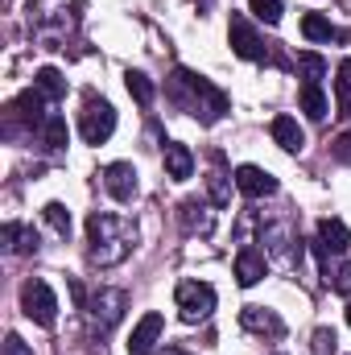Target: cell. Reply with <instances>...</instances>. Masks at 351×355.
<instances>
[{"label":"cell","mask_w":351,"mask_h":355,"mask_svg":"<svg viewBox=\"0 0 351 355\" xmlns=\"http://www.w3.org/2000/svg\"><path fill=\"white\" fill-rule=\"evenodd\" d=\"M12 107H17V116H21L29 128H42V124L50 120V116L42 112V107H46V95H42L37 87H33V91H21V95L12 99Z\"/></svg>","instance_id":"obj_13"},{"label":"cell","mask_w":351,"mask_h":355,"mask_svg":"<svg viewBox=\"0 0 351 355\" xmlns=\"http://www.w3.org/2000/svg\"><path fill=\"white\" fill-rule=\"evenodd\" d=\"M21 310H25V318H33L37 327H54V318H58V297H54V289H50L46 281H25V285H21Z\"/></svg>","instance_id":"obj_3"},{"label":"cell","mask_w":351,"mask_h":355,"mask_svg":"<svg viewBox=\"0 0 351 355\" xmlns=\"http://www.w3.org/2000/svg\"><path fill=\"white\" fill-rule=\"evenodd\" d=\"M211 194H215V202H219V207L228 202V186H223V174H211Z\"/></svg>","instance_id":"obj_32"},{"label":"cell","mask_w":351,"mask_h":355,"mask_svg":"<svg viewBox=\"0 0 351 355\" xmlns=\"http://www.w3.org/2000/svg\"><path fill=\"white\" fill-rule=\"evenodd\" d=\"M33 87L42 91L46 99H62V95H67V79H62V71H58V67H42V71H37V79H33Z\"/></svg>","instance_id":"obj_19"},{"label":"cell","mask_w":351,"mask_h":355,"mask_svg":"<svg viewBox=\"0 0 351 355\" xmlns=\"http://www.w3.org/2000/svg\"><path fill=\"white\" fill-rule=\"evenodd\" d=\"M273 141H277L285 153H298V149L306 145V132L298 128L293 116H273Z\"/></svg>","instance_id":"obj_14"},{"label":"cell","mask_w":351,"mask_h":355,"mask_svg":"<svg viewBox=\"0 0 351 355\" xmlns=\"http://www.w3.org/2000/svg\"><path fill=\"white\" fill-rule=\"evenodd\" d=\"M124 306H128V297H124L120 289H103V293H95V297H91V314H95V322H99L103 331H112V327L120 322Z\"/></svg>","instance_id":"obj_10"},{"label":"cell","mask_w":351,"mask_h":355,"mask_svg":"<svg viewBox=\"0 0 351 355\" xmlns=\"http://www.w3.org/2000/svg\"><path fill=\"white\" fill-rule=\"evenodd\" d=\"M166 174L174 178V182H186V178L194 174V153L186 145H166Z\"/></svg>","instance_id":"obj_16"},{"label":"cell","mask_w":351,"mask_h":355,"mask_svg":"<svg viewBox=\"0 0 351 355\" xmlns=\"http://www.w3.org/2000/svg\"><path fill=\"white\" fill-rule=\"evenodd\" d=\"M124 83H128V95H132L141 107H149V103H153V83H149V75L128 71V75H124Z\"/></svg>","instance_id":"obj_22"},{"label":"cell","mask_w":351,"mask_h":355,"mask_svg":"<svg viewBox=\"0 0 351 355\" xmlns=\"http://www.w3.org/2000/svg\"><path fill=\"white\" fill-rule=\"evenodd\" d=\"M240 322H244L248 331H257V335H268V339H281V335H285V322H281L273 310H264V306H244V310H240Z\"/></svg>","instance_id":"obj_11"},{"label":"cell","mask_w":351,"mask_h":355,"mask_svg":"<svg viewBox=\"0 0 351 355\" xmlns=\"http://www.w3.org/2000/svg\"><path fill=\"white\" fill-rule=\"evenodd\" d=\"M4 355H33V347H29L21 335H8V339H4Z\"/></svg>","instance_id":"obj_30"},{"label":"cell","mask_w":351,"mask_h":355,"mask_svg":"<svg viewBox=\"0 0 351 355\" xmlns=\"http://www.w3.org/2000/svg\"><path fill=\"white\" fill-rule=\"evenodd\" d=\"M178 310H182V322H203L215 310V289L207 281H182L178 285Z\"/></svg>","instance_id":"obj_5"},{"label":"cell","mask_w":351,"mask_h":355,"mask_svg":"<svg viewBox=\"0 0 351 355\" xmlns=\"http://www.w3.org/2000/svg\"><path fill=\"white\" fill-rule=\"evenodd\" d=\"M79 132H83V141H87V145H103V141L116 132V112H112V103H108V99L87 95V107H83Z\"/></svg>","instance_id":"obj_4"},{"label":"cell","mask_w":351,"mask_h":355,"mask_svg":"<svg viewBox=\"0 0 351 355\" xmlns=\"http://www.w3.org/2000/svg\"><path fill=\"white\" fill-rule=\"evenodd\" d=\"M335 157H339L343 166H351V132H343V137L335 141Z\"/></svg>","instance_id":"obj_31"},{"label":"cell","mask_w":351,"mask_h":355,"mask_svg":"<svg viewBox=\"0 0 351 355\" xmlns=\"http://www.w3.org/2000/svg\"><path fill=\"white\" fill-rule=\"evenodd\" d=\"M252 12H257V21H264V25H277L281 21V0H252Z\"/></svg>","instance_id":"obj_27"},{"label":"cell","mask_w":351,"mask_h":355,"mask_svg":"<svg viewBox=\"0 0 351 355\" xmlns=\"http://www.w3.org/2000/svg\"><path fill=\"white\" fill-rule=\"evenodd\" d=\"M298 71H302V83H323V75H327V62L318 58V54H298Z\"/></svg>","instance_id":"obj_23"},{"label":"cell","mask_w":351,"mask_h":355,"mask_svg":"<svg viewBox=\"0 0 351 355\" xmlns=\"http://www.w3.org/2000/svg\"><path fill=\"white\" fill-rule=\"evenodd\" d=\"M228 37H232V50H236L240 58H248V62H264V42H261V33L248 25V17H232Z\"/></svg>","instance_id":"obj_6"},{"label":"cell","mask_w":351,"mask_h":355,"mask_svg":"<svg viewBox=\"0 0 351 355\" xmlns=\"http://www.w3.org/2000/svg\"><path fill=\"white\" fill-rule=\"evenodd\" d=\"M87 240H91V265H103V268L124 261L128 248H132V232L116 215H108V211H91Z\"/></svg>","instance_id":"obj_2"},{"label":"cell","mask_w":351,"mask_h":355,"mask_svg":"<svg viewBox=\"0 0 351 355\" xmlns=\"http://www.w3.org/2000/svg\"><path fill=\"white\" fill-rule=\"evenodd\" d=\"M42 215H46V223H50L58 236H71V211H67L62 202H46V211H42Z\"/></svg>","instance_id":"obj_24"},{"label":"cell","mask_w":351,"mask_h":355,"mask_svg":"<svg viewBox=\"0 0 351 355\" xmlns=\"http://www.w3.org/2000/svg\"><path fill=\"white\" fill-rule=\"evenodd\" d=\"M348 322H351V302H348Z\"/></svg>","instance_id":"obj_34"},{"label":"cell","mask_w":351,"mask_h":355,"mask_svg":"<svg viewBox=\"0 0 351 355\" xmlns=\"http://www.w3.org/2000/svg\"><path fill=\"white\" fill-rule=\"evenodd\" d=\"M162 331H166V318L157 314V310H149L137 327H132V339H128V355H149L157 347V339H162Z\"/></svg>","instance_id":"obj_7"},{"label":"cell","mask_w":351,"mask_h":355,"mask_svg":"<svg viewBox=\"0 0 351 355\" xmlns=\"http://www.w3.org/2000/svg\"><path fill=\"white\" fill-rule=\"evenodd\" d=\"M67 137H71V128H67L62 116H50V120L42 124V141H46L50 149H67Z\"/></svg>","instance_id":"obj_21"},{"label":"cell","mask_w":351,"mask_h":355,"mask_svg":"<svg viewBox=\"0 0 351 355\" xmlns=\"http://www.w3.org/2000/svg\"><path fill=\"white\" fill-rule=\"evenodd\" d=\"M182 227H186V232H203V236H207V232L215 227L211 207H207V202H198V198H186V202H182Z\"/></svg>","instance_id":"obj_15"},{"label":"cell","mask_w":351,"mask_h":355,"mask_svg":"<svg viewBox=\"0 0 351 355\" xmlns=\"http://www.w3.org/2000/svg\"><path fill=\"white\" fill-rule=\"evenodd\" d=\"M302 33H306L310 42H335V37H343L323 12H306V17H302Z\"/></svg>","instance_id":"obj_18"},{"label":"cell","mask_w":351,"mask_h":355,"mask_svg":"<svg viewBox=\"0 0 351 355\" xmlns=\"http://www.w3.org/2000/svg\"><path fill=\"white\" fill-rule=\"evenodd\" d=\"M261 277H264V257L252 252V248H244V252L236 257V281H240V285H257Z\"/></svg>","instance_id":"obj_17"},{"label":"cell","mask_w":351,"mask_h":355,"mask_svg":"<svg viewBox=\"0 0 351 355\" xmlns=\"http://www.w3.org/2000/svg\"><path fill=\"white\" fill-rule=\"evenodd\" d=\"M327 281H331V289H335V293L351 297V265H339L335 272H327Z\"/></svg>","instance_id":"obj_28"},{"label":"cell","mask_w":351,"mask_h":355,"mask_svg":"<svg viewBox=\"0 0 351 355\" xmlns=\"http://www.w3.org/2000/svg\"><path fill=\"white\" fill-rule=\"evenodd\" d=\"M348 240H351V232H348V223L343 219H323L318 223V257H327V252H343L348 248Z\"/></svg>","instance_id":"obj_12"},{"label":"cell","mask_w":351,"mask_h":355,"mask_svg":"<svg viewBox=\"0 0 351 355\" xmlns=\"http://www.w3.org/2000/svg\"><path fill=\"white\" fill-rule=\"evenodd\" d=\"M236 186H240V194L244 198H268V194H277V178L261 170V166H240L236 170Z\"/></svg>","instance_id":"obj_9"},{"label":"cell","mask_w":351,"mask_h":355,"mask_svg":"<svg viewBox=\"0 0 351 355\" xmlns=\"http://www.w3.org/2000/svg\"><path fill=\"white\" fill-rule=\"evenodd\" d=\"M335 95H339V107H343V116H351V58H348V62H339Z\"/></svg>","instance_id":"obj_25"},{"label":"cell","mask_w":351,"mask_h":355,"mask_svg":"<svg viewBox=\"0 0 351 355\" xmlns=\"http://www.w3.org/2000/svg\"><path fill=\"white\" fill-rule=\"evenodd\" d=\"M170 95H174V103H182L186 112H194L203 124H215V120L228 112V95L215 87L211 79H203V75H194V71H186V67L174 71Z\"/></svg>","instance_id":"obj_1"},{"label":"cell","mask_w":351,"mask_h":355,"mask_svg":"<svg viewBox=\"0 0 351 355\" xmlns=\"http://www.w3.org/2000/svg\"><path fill=\"white\" fill-rule=\"evenodd\" d=\"M166 355H186V352H182V347H166Z\"/></svg>","instance_id":"obj_33"},{"label":"cell","mask_w":351,"mask_h":355,"mask_svg":"<svg viewBox=\"0 0 351 355\" xmlns=\"http://www.w3.org/2000/svg\"><path fill=\"white\" fill-rule=\"evenodd\" d=\"M4 240H21V244H17V252H21V257L37 252V232H21L17 223H4Z\"/></svg>","instance_id":"obj_26"},{"label":"cell","mask_w":351,"mask_h":355,"mask_svg":"<svg viewBox=\"0 0 351 355\" xmlns=\"http://www.w3.org/2000/svg\"><path fill=\"white\" fill-rule=\"evenodd\" d=\"M302 112H306L310 120H327V95H323V87L302 83Z\"/></svg>","instance_id":"obj_20"},{"label":"cell","mask_w":351,"mask_h":355,"mask_svg":"<svg viewBox=\"0 0 351 355\" xmlns=\"http://www.w3.org/2000/svg\"><path fill=\"white\" fill-rule=\"evenodd\" d=\"M103 186H108V194L116 202H132V194H137V170H132V162H112L103 170Z\"/></svg>","instance_id":"obj_8"},{"label":"cell","mask_w":351,"mask_h":355,"mask_svg":"<svg viewBox=\"0 0 351 355\" xmlns=\"http://www.w3.org/2000/svg\"><path fill=\"white\" fill-rule=\"evenodd\" d=\"M335 343H339V339H335V331H327V327H323V331H314V355H331V352H335Z\"/></svg>","instance_id":"obj_29"}]
</instances>
